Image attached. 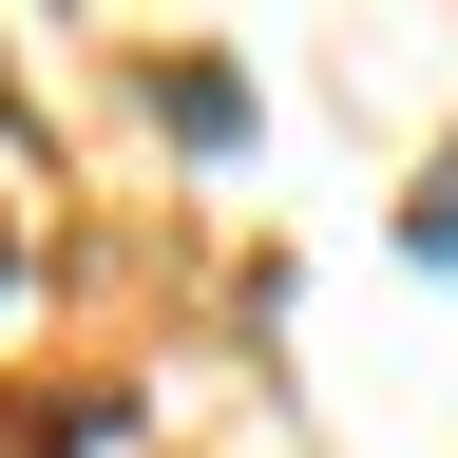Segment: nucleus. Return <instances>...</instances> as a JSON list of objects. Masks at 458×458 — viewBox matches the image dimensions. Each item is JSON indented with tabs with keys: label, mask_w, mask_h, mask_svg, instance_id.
Segmentation results:
<instances>
[{
	"label": "nucleus",
	"mask_w": 458,
	"mask_h": 458,
	"mask_svg": "<svg viewBox=\"0 0 458 458\" xmlns=\"http://www.w3.org/2000/svg\"><path fill=\"white\" fill-rule=\"evenodd\" d=\"M153 96H172V134H191V153H249V77H210V57H172Z\"/></svg>",
	"instance_id": "obj_1"
},
{
	"label": "nucleus",
	"mask_w": 458,
	"mask_h": 458,
	"mask_svg": "<svg viewBox=\"0 0 458 458\" xmlns=\"http://www.w3.org/2000/svg\"><path fill=\"white\" fill-rule=\"evenodd\" d=\"M401 267H458V153L420 172V191H401Z\"/></svg>",
	"instance_id": "obj_2"
}]
</instances>
